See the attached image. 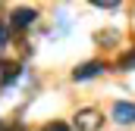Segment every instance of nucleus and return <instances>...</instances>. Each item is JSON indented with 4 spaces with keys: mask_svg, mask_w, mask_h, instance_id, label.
Here are the masks:
<instances>
[{
    "mask_svg": "<svg viewBox=\"0 0 135 131\" xmlns=\"http://www.w3.org/2000/svg\"><path fill=\"white\" fill-rule=\"evenodd\" d=\"M104 125V116L101 109H79L75 116H72V131H98Z\"/></svg>",
    "mask_w": 135,
    "mask_h": 131,
    "instance_id": "1",
    "label": "nucleus"
},
{
    "mask_svg": "<svg viewBox=\"0 0 135 131\" xmlns=\"http://www.w3.org/2000/svg\"><path fill=\"white\" fill-rule=\"evenodd\" d=\"M35 19H38V9L19 6V9H13V16L6 19V25H9V31H25L28 25H35Z\"/></svg>",
    "mask_w": 135,
    "mask_h": 131,
    "instance_id": "2",
    "label": "nucleus"
},
{
    "mask_svg": "<svg viewBox=\"0 0 135 131\" xmlns=\"http://www.w3.org/2000/svg\"><path fill=\"white\" fill-rule=\"evenodd\" d=\"M101 72H104L101 59H88V63H82V66L72 69V81H88V78H98Z\"/></svg>",
    "mask_w": 135,
    "mask_h": 131,
    "instance_id": "3",
    "label": "nucleus"
},
{
    "mask_svg": "<svg viewBox=\"0 0 135 131\" xmlns=\"http://www.w3.org/2000/svg\"><path fill=\"white\" fill-rule=\"evenodd\" d=\"M113 119H116L119 125H135V103L116 100V103H113Z\"/></svg>",
    "mask_w": 135,
    "mask_h": 131,
    "instance_id": "4",
    "label": "nucleus"
},
{
    "mask_svg": "<svg viewBox=\"0 0 135 131\" xmlns=\"http://www.w3.org/2000/svg\"><path fill=\"white\" fill-rule=\"evenodd\" d=\"M19 72H22V66L16 63V59H0V88L3 84H13L19 78Z\"/></svg>",
    "mask_w": 135,
    "mask_h": 131,
    "instance_id": "5",
    "label": "nucleus"
},
{
    "mask_svg": "<svg viewBox=\"0 0 135 131\" xmlns=\"http://www.w3.org/2000/svg\"><path fill=\"white\" fill-rule=\"evenodd\" d=\"M94 41H98V44L107 41V47H110L113 41H119V31H113V28H110V31H98V34H94Z\"/></svg>",
    "mask_w": 135,
    "mask_h": 131,
    "instance_id": "6",
    "label": "nucleus"
},
{
    "mask_svg": "<svg viewBox=\"0 0 135 131\" xmlns=\"http://www.w3.org/2000/svg\"><path fill=\"white\" fill-rule=\"evenodd\" d=\"M9 25H6V22H3V19H0V50H3V47H6V44H9Z\"/></svg>",
    "mask_w": 135,
    "mask_h": 131,
    "instance_id": "7",
    "label": "nucleus"
},
{
    "mask_svg": "<svg viewBox=\"0 0 135 131\" xmlns=\"http://www.w3.org/2000/svg\"><path fill=\"white\" fill-rule=\"evenodd\" d=\"M119 69H135V50H132V53H126V56L119 59Z\"/></svg>",
    "mask_w": 135,
    "mask_h": 131,
    "instance_id": "8",
    "label": "nucleus"
},
{
    "mask_svg": "<svg viewBox=\"0 0 135 131\" xmlns=\"http://www.w3.org/2000/svg\"><path fill=\"white\" fill-rule=\"evenodd\" d=\"M41 131H72V128H69L66 122H50V125H44Z\"/></svg>",
    "mask_w": 135,
    "mask_h": 131,
    "instance_id": "9",
    "label": "nucleus"
},
{
    "mask_svg": "<svg viewBox=\"0 0 135 131\" xmlns=\"http://www.w3.org/2000/svg\"><path fill=\"white\" fill-rule=\"evenodd\" d=\"M94 6H98V9H116L119 3H116V0H94Z\"/></svg>",
    "mask_w": 135,
    "mask_h": 131,
    "instance_id": "10",
    "label": "nucleus"
},
{
    "mask_svg": "<svg viewBox=\"0 0 135 131\" xmlns=\"http://www.w3.org/2000/svg\"><path fill=\"white\" fill-rule=\"evenodd\" d=\"M0 131H28L22 122H9V125H0Z\"/></svg>",
    "mask_w": 135,
    "mask_h": 131,
    "instance_id": "11",
    "label": "nucleus"
}]
</instances>
